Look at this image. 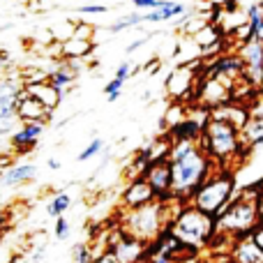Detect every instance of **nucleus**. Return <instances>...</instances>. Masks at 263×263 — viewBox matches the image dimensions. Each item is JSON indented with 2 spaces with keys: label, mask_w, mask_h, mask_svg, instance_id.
Wrapping results in <instances>:
<instances>
[{
  "label": "nucleus",
  "mask_w": 263,
  "mask_h": 263,
  "mask_svg": "<svg viewBox=\"0 0 263 263\" xmlns=\"http://www.w3.org/2000/svg\"><path fill=\"white\" fill-rule=\"evenodd\" d=\"M236 196L238 192H236V173H233V168H215L208 180L192 196L190 205H194L196 210L210 215V217H219Z\"/></svg>",
  "instance_id": "20e7f679"
},
{
  "label": "nucleus",
  "mask_w": 263,
  "mask_h": 263,
  "mask_svg": "<svg viewBox=\"0 0 263 263\" xmlns=\"http://www.w3.org/2000/svg\"><path fill=\"white\" fill-rule=\"evenodd\" d=\"M259 196H261V182H256L254 187L238 194L229 203V208L219 217H215L219 236L231 238L233 242L240 240V238H250L259 229V208H256Z\"/></svg>",
  "instance_id": "f03ea898"
},
{
  "label": "nucleus",
  "mask_w": 263,
  "mask_h": 263,
  "mask_svg": "<svg viewBox=\"0 0 263 263\" xmlns=\"http://www.w3.org/2000/svg\"><path fill=\"white\" fill-rule=\"evenodd\" d=\"M148 263H171L168 259H162V256H153V259H145Z\"/></svg>",
  "instance_id": "c9c22d12"
},
{
  "label": "nucleus",
  "mask_w": 263,
  "mask_h": 263,
  "mask_svg": "<svg viewBox=\"0 0 263 263\" xmlns=\"http://www.w3.org/2000/svg\"><path fill=\"white\" fill-rule=\"evenodd\" d=\"M238 55H240L242 65H245L242 79H245L252 88L263 86V42L252 40V42H247V44H240Z\"/></svg>",
  "instance_id": "1a4fd4ad"
},
{
  "label": "nucleus",
  "mask_w": 263,
  "mask_h": 263,
  "mask_svg": "<svg viewBox=\"0 0 263 263\" xmlns=\"http://www.w3.org/2000/svg\"><path fill=\"white\" fill-rule=\"evenodd\" d=\"M69 205H72V196H69L65 190H60L58 194H53L51 196V201L46 203V215L53 217V219H58V217H63V215L67 213Z\"/></svg>",
  "instance_id": "412c9836"
},
{
  "label": "nucleus",
  "mask_w": 263,
  "mask_h": 263,
  "mask_svg": "<svg viewBox=\"0 0 263 263\" xmlns=\"http://www.w3.org/2000/svg\"><path fill=\"white\" fill-rule=\"evenodd\" d=\"M53 236L58 238V240H67L69 238V219L65 217H58L55 219V227H53Z\"/></svg>",
  "instance_id": "bb28decb"
},
{
  "label": "nucleus",
  "mask_w": 263,
  "mask_h": 263,
  "mask_svg": "<svg viewBox=\"0 0 263 263\" xmlns=\"http://www.w3.org/2000/svg\"><path fill=\"white\" fill-rule=\"evenodd\" d=\"M210 263H224V261H210ZM227 263H231V261H227Z\"/></svg>",
  "instance_id": "4c0bfd02"
},
{
  "label": "nucleus",
  "mask_w": 263,
  "mask_h": 263,
  "mask_svg": "<svg viewBox=\"0 0 263 263\" xmlns=\"http://www.w3.org/2000/svg\"><path fill=\"white\" fill-rule=\"evenodd\" d=\"M136 263H148V261H136Z\"/></svg>",
  "instance_id": "58836bf2"
},
{
  "label": "nucleus",
  "mask_w": 263,
  "mask_h": 263,
  "mask_svg": "<svg viewBox=\"0 0 263 263\" xmlns=\"http://www.w3.org/2000/svg\"><path fill=\"white\" fill-rule=\"evenodd\" d=\"M72 259H74V263H92V259H95V254H92V247L86 245V242H79V245H74Z\"/></svg>",
  "instance_id": "b1692460"
},
{
  "label": "nucleus",
  "mask_w": 263,
  "mask_h": 263,
  "mask_svg": "<svg viewBox=\"0 0 263 263\" xmlns=\"http://www.w3.org/2000/svg\"><path fill=\"white\" fill-rule=\"evenodd\" d=\"M49 118H51V111L40 100H35L32 95H28L23 90V97L18 102V120L21 123H46Z\"/></svg>",
  "instance_id": "dca6fc26"
},
{
  "label": "nucleus",
  "mask_w": 263,
  "mask_h": 263,
  "mask_svg": "<svg viewBox=\"0 0 263 263\" xmlns=\"http://www.w3.org/2000/svg\"><path fill=\"white\" fill-rule=\"evenodd\" d=\"M46 123H21V127L9 136V148L14 155H28L37 148Z\"/></svg>",
  "instance_id": "f8f14e48"
},
{
  "label": "nucleus",
  "mask_w": 263,
  "mask_h": 263,
  "mask_svg": "<svg viewBox=\"0 0 263 263\" xmlns=\"http://www.w3.org/2000/svg\"><path fill=\"white\" fill-rule=\"evenodd\" d=\"M7 28H9V26H0V32H3V30H7Z\"/></svg>",
  "instance_id": "e433bc0d"
},
{
  "label": "nucleus",
  "mask_w": 263,
  "mask_h": 263,
  "mask_svg": "<svg viewBox=\"0 0 263 263\" xmlns=\"http://www.w3.org/2000/svg\"><path fill=\"white\" fill-rule=\"evenodd\" d=\"M37 164L32 162H18V164H9L7 168H0V187H21V185H28L37 178Z\"/></svg>",
  "instance_id": "ddd939ff"
},
{
  "label": "nucleus",
  "mask_w": 263,
  "mask_h": 263,
  "mask_svg": "<svg viewBox=\"0 0 263 263\" xmlns=\"http://www.w3.org/2000/svg\"><path fill=\"white\" fill-rule=\"evenodd\" d=\"M190 12L185 3H178V0H162L153 12H143L145 14V23H162V21H176V18L185 16Z\"/></svg>",
  "instance_id": "f3484780"
},
{
  "label": "nucleus",
  "mask_w": 263,
  "mask_h": 263,
  "mask_svg": "<svg viewBox=\"0 0 263 263\" xmlns=\"http://www.w3.org/2000/svg\"><path fill=\"white\" fill-rule=\"evenodd\" d=\"M46 166H49L51 171H58V168H60V159H55V157H49V159H46Z\"/></svg>",
  "instance_id": "72a5a7b5"
},
{
  "label": "nucleus",
  "mask_w": 263,
  "mask_h": 263,
  "mask_svg": "<svg viewBox=\"0 0 263 263\" xmlns=\"http://www.w3.org/2000/svg\"><path fill=\"white\" fill-rule=\"evenodd\" d=\"M168 231L185 247H190V250H194V252H201L213 245V240L217 238V222H215V217L196 210L194 205L185 203L182 210L178 213V217L173 219Z\"/></svg>",
  "instance_id": "39448f33"
},
{
  "label": "nucleus",
  "mask_w": 263,
  "mask_h": 263,
  "mask_svg": "<svg viewBox=\"0 0 263 263\" xmlns=\"http://www.w3.org/2000/svg\"><path fill=\"white\" fill-rule=\"evenodd\" d=\"M123 86H125L123 79H118V77L111 79V81L104 86V95H106V100H109V102H118V100H120V92H123Z\"/></svg>",
  "instance_id": "393cba45"
},
{
  "label": "nucleus",
  "mask_w": 263,
  "mask_h": 263,
  "mask_svg": "<svg viewBox=\"0 0 263 263\" xmlns=\"http://www.w3.org/2000/svg\"><path fill=\"white\" fill-rule=\"evenodd\" d=\"M245 18L250 21V26L256 30V26H259L261 18H263V3H252V5H247Z\"/></svg>",
  "instance_id": "a878e982"
},
{
  "label": "nucleus",
  "mask_w": 263,
  "mask_h": 263,
  "mask_svg": "<svg viewBox=\"0 0 263 263\" xmlns=\"http://www.w3.org/2000/svg\"><path fill=\"white\" fill-rule=\"evenodd\" d=\"M168 166L173 176V199L190 203L201 185L215 171V164L203 153L199 139L196 141H171Z\"/></svg>",
  "instance_id": "f257e3e1"
},
{
  "label": "nucleus",
  "mask_w": 263,
  "mask_h": 263,
  "mask_svg": "<svg viewBox=\"0 0 263 263\" xmlns=\"http://www.w3.org/2000/svg\"><path fill=\"white\" fill-rule=\"evenodd\" d=\"M23 97L21 77H0V139H9L18 127V102Z\"/></svg>",
  "instance_id": "423d86ee"
},
{
  "label": "nucleus",
  "mask_w": 263,
  "mask_h": 263,
  "mask_svg": "<svg viewBox=\"0 0 263 263\" xmlns=\"http://www.w3.org/2000/svg\"><path fill=\"white\" fill-rule=\"evenodd\" d=\"M240 139L247 153L263 145V116H250L247 125L240 129Z\"/></svg>",
  "instance_id": "aec40b11"
},
{
  "label": "nucleus",
  "mask_w": 263,
  "mask_h": 263,
  "mask_svg": "<svg viewBox=\"0 0 263 263\" xmlns=\"http://www.w3.org/2000/svg\"><path fill=\"white\" fill-rule=\"evenodd\" d=\"M145 40H148V37H141V40L132 42V44H129V46H127V49H125V51H127V53H134V51H136V49H141V46H143V44H145Z\"/></svg>",
  "instance_id": "473e14b6"
},
{
  "label": "nucleus",
  "mask_w": 263,
  "mask_h": 263,
  "mask_svg": "<svg viewBox=\"0 0 263 263\" xmlns=\"http://www.w3.org/2000/svg\"><path fill=\"white\" fill-rule=\"evenodd\" d=\"M23 90L28 92V95H32L35 100H40L42 104L46 106V109L53 114V109L63 102V92L55 90L53 86L49 83V79H44V81H32V83H23Z\"/></svg>",
  "instance_id": "2eb2a0df"
},
{
  "label": "nucleus",
  "mask_w": 263,
  "mask_h": 263,
  "mask_svg": "<svg viewBox=\"0 0 263 263\" xmlns=\"http://www.w3.org/2000/svg\"><path fill=\"white\" fill-rule=\"evenodd\" d=\"M104 148H106V143H104V139L102 136H92L90 141H88V145L79 153V162H88V159H92V157H97V155H102L104 153Z\"/></svg>",
  "instance_id": "5701e85b"
},
{
  "label": "nucleus",
  "mask_w": 263,
  "mask_h": 263,
  "mask_svg": "<svg viewBox=\"0 0 263 263\" xmlns=\"http://www.w3.org/2000/svg\"><path fill=\"white\" fill-rule=\"evenodd\" d=\"M132 74H134V67H132V63H120L118 67H116V74H114V77H118V79H123V81H127Z\"/></svg>",
  "instance_id": "c85d7f7f"
},
{
  "label": "nucleus",
  "mask_w": 263,
  "mask_h": 263,
  "mask_svg": "<svg viewBox=\"0 0 263 263\" xmlns=\"http://www.w3.org/2000/svg\"><path fill=\"white\" fill-rule=\"evenodd\" d=\"M199 81L201 79L196 77L194 65H180L176 67L166 79V92L171 97V102H182L187 104L190 97H196V90H199Z\"/></svg>",
  "instance_id": "6e6552de"
},
{
  "label": "nucleus",
  "mask_w": 263,
  "mask_h": 263,
  "mask_svg": "<svg viewBox=\"0 0 263 263\" xmlns=\"http://www.w3.org/2000/svg\"><path fill=\"white\" fill-rule=\"evenodd\" d=\"M254 37H256V40H261V42H263V18H261V23H259V26H256Z\"/></svg>",
  "instance_id": "f704fd0d"
},
{
  "label": "nucleus",
  "mask_w": 263,
  "mask_h": 263,
  "mask_svg": "<svg viewBox=\"0 0 263 263\" xmlns=\"http://www.w3.org/2000/svg\"><path fill=\"white\" fill-rule=\"evenodd\" d=\"M106 250H109L111 254L118 259V263L145 261V256H148V245H145V242H141L139 238L125 233L123 229H116V236H114V229L109 231Z\"/></svg>",
  "instance_id": "0eeeda50"
},
{
  "label": "nucleus",
  "mask_w": 263,
  "mask_h": 263,
  "mask_svg": "<svg viewBox=\"0 0 263 263\" xmlns=\"http://www.w3.org/2000/svg\"><path fill=\"white\" fill-rule=\"evenodd\" d=\"M95 51V42L88 40V37H67V40L60 42V55L63 60H83Z\"/></svg>",
  "instance_id": "a211bd4d"
},
{
  "label": "nucleus",
  "mask_w": 263,
  "mask_h": 263,
  "mask_svg": "<svg viewBox=\"0 0 263 263\" xmlns=\"http://www.w3.org/2000/svg\"><path fill=\"white\" fill-rule=\"evenodd\" d=\"M79 72H81L79 60H63V63L49 74V83L55 88V90L63 92V95H67V92L74 88V81H77Z\"/></svg>",
  "instance_id": "4468645a"
},
{
  "label": "nucleus",
  "mask_w": 263,
  "mask_h": 263,
  "mask_svg": "<svg viewBox=\"0 0 263 263\" xmlns=\"http://www.w3.org/2000/svg\"><path fill=\"white\" fill-rule=\"evenodd\" d=\"M231 263H263V252L250 238H240L231 247Z\"/></svg>",
  "instance_id": "6ab92c4d"
},
{
  "label": "nucleus",
  "mask_w": 263,
  "mask_h": 263,
  "mask_svg": "<svg viewBox=\"0 0 263 263\" xmlns=\"http://www.w3.org/2000/svg\"><path fill=\"white\" fill-rule=\"evenodd\" d=\"M143 178L150 182V187L155 190V196H157V201H171L173 199V176H171L168 159L150 164V166L145 168Z\"/></svg>",
  "instance_id": "9b49d317"
},
{
  "label": "nucleus",
  "mask_w": 263,
  "mask_h": 263,
  "mask_svg": "<svg viewBox=\"0 0 263 263\" xmlns=\"http://www.w3.org/2000/svg\"><path fill=\"white\" fill-rule=\"evenodd\" d=\"M162 3V0H132V7L134 9H148V12H153L155 7H157V5Z\"/></svg>",
  "instance_id": "c756f323"
},
{
  "label": "nucleus",
  "mask_w": 263,
  "mask_h": 263,
  "mask_svg": "<svg viewBox=\"0 0 263 263\" xmlns=\"http://www.w3.org/2000/svg\"><path fill=\"white\" fill-rule=\"evenodd\" d=\"M79 14H106L109 7L106 5H83V7H77Z\"/></svg>",
  "instance_id": "cd10ccee"
},
{
  "label": "nucleus",
  "mask_w": 263,
  "mask_h": 263,
  "mask_svg": "<svg viewBox=\"0 0 263 263\" xmlns=\"http://www.w3.org/2000/svg\"><path fill=\"white\" fill-rule=\"evenodd\" d=\"M139 23H145V14L139 12V9H134V12H129V14H125V16H120L118 21H114L111 26H106V30L116 35V32H123V30H127V28H136Z\"/></svg>",
  "instance_id": "4be33fe9"
},
{
  "label": "nucleus",
  "mask_w": 263,
  "mask_h": 263,
  "mask_svg": "<svg viewBox=\"0 0 263 263\" xmlns=\"http://www.w3.org/2000/svg\"><path fill=\"white\" fill-rule=\"evenodd\" d=\"M252 240H254L256 247H259V250L263 252V227H259L254 233H252Z\"/></svg>",
  "instance_id": "2f4dec72"
},
{
  "label": "nucleus",
  "mask_w": 263,
  "mask_h": 263,
  "mask_svg": "<svg viewBox=\"0 0 263 263\" xmlns=\"http://www.w3.org/2000/svg\"><path fill=\"white\" fill-rule=\"evenodd\" d=\"M153 201H157V196H155V190L150 187V182L145 180L143 176L132 178L127 185H125L123 194H120V205H123V210L143 208V205L153 203Z\"/></svg>",
  "instance_id": "9d476101"
},
{
  "label": "nucleus",
  "mask_w": 263,
  "mask_h": 263,
  "mask_svg": "<svg viewBox=\"0 0 263 263\" xmlns=\"http://www.w3.org/2000/svg\"><path fill=\"white\" fill-rule=\"evenodd\" d=\"M92 263H118V259H116L111 252H104V254H100L97 259H92Z\"/></svg>",
  "instance_id": "7c9ffc66"
},
{
  "label": "nucleus",
  "mask_w": 263,
  "mask_h": 263,
  "mask_svg": "<svg viewBox=\"0 0 263 263\" xmlns=\"http://www.w3.org/2000/svg\"><path fill=\"white\" fill-rule=\"evenodd\" d=\"M199 143L217 168H233V164L240 162L242 153H247L240 139V129L233 127L227 120H217V118H213L208 123Z\"/></svg>",
  "instance_id": "7ed1b4c3"
}]
</instances>
